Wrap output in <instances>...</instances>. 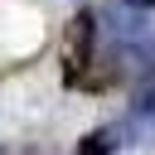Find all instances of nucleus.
Segmentation results:
<instances>
[{"label": "nucleus", "instance_id": "f257e3e1", "mask_svg": "<svg viewBox=\"0 0 155 155\" xmlns=\"http://www.w3.org/2000/svg\"><path fill=\"white\" fill-rule=\"evenodd\" d=\"M92 44H97V15L92 10H78L63 29V82L78 87L82 82V68L92 63Z\"/></svg>", "mask_w": 155, "mask_h": 155}, {"label": "nucleus", "instance_id": "f03ea898", "mask_svg": "<svg viewBox=\"0 0 155 155\" xmlns=\"http://www.w3.org/2000/svg\"><path fill=\"white\" fill-rule=\"evenodd\" d=\"M121 136H126V145H131V126L121 121V126H102V131H92V136H82V145H78V155H111L116 145H121Z\"/></svg>", "mask_w": 155, "mask_h": 155}, {"label": "nucleus", "instance_id": "7ed1b4c3", "mask_svg": "<svg viewBox=\"0 0 155 155\" xmlns=\"http://www.w3.org/2000/svg\"><path fill=\"white\" fill-rule=\"evenodd\" d=\"M126 126H131V136L155 140V92H140V97H136V107H131Z\"/></svg>", "mask_w": 155, "mask_h": 155}, {"label": "nucleus", "instance_id": "20e7f679", "mask_svg": "<svg viewBox=\"0 0 155 155\" xmlns=\"http://www.w3.org/2000/svg\"><path fill=\"white\" fill-rule=\"evenodd\" d=\"M107 19H111V34H116V39H126L131 48L150 39V34H145V19H140V15H131V10H111Z\"/></svg>", "mask_w": 155, "mask_h": 155}, {"label": "nucleus", "instance_id": "39448f33", "mask_svg": "<svg viewBox=\"0 0 155 155\" xmlns=\"http://www.w3.org/2000/svg\"><path fill=\"white\" fill-rule=\"evenodd\" d=\"M126 5H136V10H155V0H126Z\"/></svg>", "mask_w": 155, "mask_h": 155}]
</instances>
